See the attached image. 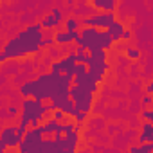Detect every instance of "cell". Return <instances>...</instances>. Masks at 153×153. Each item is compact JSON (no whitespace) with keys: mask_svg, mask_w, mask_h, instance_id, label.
<instances>
[{"mask_svg":"<svg viewBox=\"0 0 153 153\" xmlns=\"http://www.w3.org/2000/svg\"><path fill=\"white\" fill-rule=\"evenodd\" d=\"M76 36H78V31H65V29H61V31H56V34L52 38H54L56 45H70V43H74Z\"/></svg>","mask_w":153,"mask_h":153,"instance_id":"cell-10","label":"cell"},{"mask_svg":"<svg viewBox=\"0 0 153 153\" xmlns=\"http://www.w3.org/2000/svg\"><path fill=\"white\" fill-rule=\"evenodd\" d=\"M42 40H43V29L40 24H31L24 31H20L15 38H11L4 47L2 52L7 59H18L31 56L42 49Z\"/></svg>","mask_w":153,"mask_h":153,"instance_id":"cell-1","label":"cell"},{"mask_svg":"<svg viewBox=\"0 0 153 153\" xmlns=\"http://www.w3.org/2000/svg\"><path fill=\"white\" fill-rule=\"evenodd\" d=\"M49 56H51V59H59V58H61V51L51 45V51H49Z\"/></svg>","mask_w":153,"mask_h":153,"instance_id":"cell-23","label":"cell"},{"mask_svg":"<svg viewBox=\"0 0 153 153\" xmlns=\"http://www.w3.org/2000/svg\"><path fill=\"white\" fill-rule=\"evenodd\" d=\"M22 139H24L22 135H16V126L15 124H9L0 131V140H2L7 148H16Z\"/></svg>","mask_w":153,"mask_h":153,"instance_id":"cell-7","label":"cell"},{"mask_svg":"<svg viewBox=\"0 0 153 153\" xmlns=\"http://www.w3.org/2000/svg\"><path fill=\"white\" fill-rule=\"evenodd\" d=\"M74 43L87 51H92V49L108 51L114 47V40L110 38V34L105 29H96V27H79Z\"/></svg>","mask_w":153,"mask_h":153,"instance_id":"cell-2","label":"cell"},{"mask_svg":"<svg viewBox=\"0 0 153 153\" xmlns=\"http://www.w3.org/2000/svg\"><path fill=\"white\" fill-rule=\"evenodd\" d=\"M151 92H153V85L148 83V85H146V94H151Z\"/></svg>","mask_w":153,"mask_h":153,"instance_id":"cell-28","label":"cell"},{"mask_svg":"<svg viewBox=\"0 0 153 153\" xmlns=\"http://www.w3.org/2000/svg\"><path fill=\"white\" fill-rule=\"evenodd\" d=\"M130 38H131V31H130V29H124V31H123L121 40H130Z\"/></svg>","mask_w":153,"mask_h":153,"instance_id":"cell-27","label":"cell"},{"mask_svg":"<svg viewBox=\"0 0 153 153\" xmlns=\"http://www.w3.org/2000/svg\"><path fill=\"white\" fill-rule=\"evenodd\" d=\"M51 101H40L34 97H24L22 101V114H20V124L25 126H38L43 123V117L47 112H51Z\"/></svg>","mask_w":153,"mask_h":153,"instance_id":"cell-3","label":"cell"},{"mask_svg":"<svg viewBox=\"0 0 153 153\" xmlns=\"http://www.w3.org/2000/svg\"><path fill=\"white\" fill-rule=\"evenodd\" d=\"M51 45H54V38H45V36H43L42 47H51Z\"/></svg>","mask_w":153,"mask_h":153,"instance_id":"cell-25","label":"cell"},{"mask_svg":"<svg viewBox=\"0 0 153 153\" xmlns=\"http://www.w3.org/2000/svg\"><path fill=\"white\" fill-rule=\"evenodd\" d=\"M94 6V9L101 11H115L117 9V0H88Z\"/></svg>","mask_w":153,"mask_h":153,"instance_id":"cell-13","label":"cell"},{"mask_svg":"<svg viewBox=\"0 0 153 153\" xmlns=\"http://www.w3.org/2000/svg\"><path fill=\"white\" fill-rule=\"evenodd\" d=\"M20 94H22L24 97H31V81H27V83H24V85L20 87Z\"/></svg>","mask_w":153,"mask_h":153,"instance_id":"cell-21","label":"cell"},{"mask_svg":"<svg viewBox=\"0 0 153 153\" xmlns=\"http://www.w3.org/2000/svg\"><path fill=\"white\" fill-rule=\"evenodd\" d=\"M61 22H63V13L58 7H54L49 15H45L42 18L40 25H42V29H52V27H59Z\"/></svg>","mask_w":153,"mask_h":153,"instance_id":"cell-9","label":"cell"},{"mask_svg":"<svg viewBox=\"0 0 153 153\" xmlns=\"http://www.w3.org/2000/svg\"><path fill=\"white\" fill-rule=\"evenodd\" d=\"M68 97L72 99L76 110H79V112H85L88 114L92 110V103H94V92H90L88 88L85 87H79V85H76L72 83L70 88H68Z\"/></svg>","mask_w":153,"mask_h":153,"instance_id":"cell-4","label":"cell"},{"mask_svg":"<svg viewBox=\"0 0 153 153\" xmlns=\"http://www.w3.org/2000/svg\"><path fill=\"white\" fill-rule=\"evenodd\" d=\"M140 117H142L144 121H153V112H151V110H149V108L146 106V108H144V110L140 112Z\"/></svg>","mask_w":153,"mask_h":153,"instance_id":"cell-24","label":"cell"},{"mask_svg":"<svg viewBox=\"0 0 153 153\" xmlns=\"http://www.w3.org/2000/svg\"><path fill=\"white\" fill-rule=\"evenodd\" d=\"M65 117H67V115L63 114V110H59V108H54V110H52V119H56V121H59V123H61Z\"/></svg>","mask_w":153,"mask_h":153,"instance_id":"cell-22","label":"cell"},{"mask_svg":"<svg viewBox=\"0 0 153 153\" xmlns=\"http://www.w3.org/2000/svg\"><path fill=\"white\" fill-rule=\"evenodd\" d=\"M151 105V94H146L142 97V106H149Z\"/></svg>","mask_w":153,"mask_h":153,"instance_id":"cell-26","label":"cell"},{"mask_svg":"<svg viewBox=\"0 0 153 153\" xmlns=\"http://www.w3.org/2000/svg\"><path fill=\"white\" fill-rule=\"evenodd\" d=\"M105 31H106V33L110 34V38L114 40V43H115V42H121L123 31H124V24H121V22H119V20L115 18V20H114V22H112V24H110V25H108L106 29H105Z\"/></svg>","mask_w":153,"mask_h":153,"instance_id":"cell-12","label":"cell"},{"mask_svg":"<svg viewBox=\"0 0 153 153\" xmlns=\"http://www.w3.org/2000/svg\"><path fill=\"white\" fill-rule=\"evenodd\" d=\"M81 24H79V18L78 16H68L67 18V24H65V31H79Z\"/></svg>","mask_w":153,"mask_h":153,"instance_id":"cell-17","label":"cell"},{"mask_svg":"<svg viewBox=\"0 0 153 153\" xmlns=\"http://www.w3.org/2000/svg\"><path fill=\"white\" fill-rule=\"evenodd\" d=\"M6 59H7V58H6V56H4V52H2V51H0V63H4V61H6Z\"/></svg>","mask_w":153,"mask_h":153,"instance_id":"cell-30","label":"cell"},{"mask_svg":"<svg viewBox=\"0 0 153 153\" xmlns=\"http://www.w3.org/2000/svg\"><path fill=\"white\" fill-rule=\"evenodd\" d=\"M40 128H42L43 137H52L54 133H61V124H59V121H56V119H52V117L47 119L45 123H42Z\"/></svg>","mask_w":153,"mask_h":153,"instance_id":"cell-11","label":"cell"},{"mask_svg":"<svg viewBox=\"0 0 153 153\" xmlns=\"http://www.w3.org/2000/svg\"><path fill=\"white\" fill-rule=\"evenodd\" d=\"M16 112H18V110H16V108H15V106H11V108H9V114H11V115H15V114H16Z\"/></svg>","mask_w":153,"mask_h":153,"instance_id":"cell-31","label":"cell"},{"mask_svg":"<svg viewBox=\"0 0 153 153\" xmlns=\"http://www.w3.org/2000/svg\"><path fill=\"white\" fill-rule=\"evenodd\" d=\"M72 83L79 85V87H85V88H88V90L94 92V94L99 90V83L96 81L94 76L88 74V72H83V74H79V76H72Z\"/></svg>","mask_w":153,"mask_h":153,"instance_id":"cell-8","label":"cell"},{"mask_svg":"<svg viewBox=\"0 0 153 153\" xmlns=\"http://www.w3.org/2000/svg\"><path fill=\"white\" fill-rule=\"evenodd\" d=\"M6 149H7V146H6V144H4L2 140H0V153H4Z\"/></svg>","mask_w":153,"mask_h":153,"instance_id":"cell-29","label":"cell"},{"mask_svg":"<svg viewBox=\"0 0 153 153\" xmlns=\"http://www.w3.org/2000/svg\"><path fill=\"white\" fill-rule=\"evenodd\" d=\"M115 20V11H101L94 13L90 16H83L79 20L81 27H96V29H106Z\"/></svg>","mask_w":153,"mask_h":153,"instance_id":"cell-5","label":"cell"},{"mask_svg":"<svg viewBox=\"0 0 153 153\" xmlns=\"http://www.w3.org/2000/svg\"><path fill=\"white\" fill-rule=\"evenodd\" d=\"M153 151V142H140L137 146V153H151Z\"/></svg>","mask_w":153,"mask_h":153,"instance_id":"cell-18","label":"cell"},{"mask_svg":"<svg viewBox=\"0 0 153 153\" xmlns=\"http://www.w3.org/2000/svg\"><path fill=\"white\" fill-rule=\"evenodd\" d=\"M58 108L59 110H63V114L67 115V117H72L74 115V112H76V106H74V103H72V99L70 97H67L65 101H61L59 105H58ZM54 110V108H52Z\"/></svg>","mask_w":153,"mask_h":153,"instance_id":"cell-16","label":"cell"},{"mask_svg":"<svg viewBox=\"0 0 153 153\" xmlns=\"http://www.w3.org/2000/svg\"><path fill=\"white\" fill-rule=\"evenodd\" d=\"M85 65H87V72L94 76L97 83H101V81H103L106 70L110 68V65L106 63V59H96V58H92L90 54H88V59H87V63H85Z\"/></svg>","mask_w":153,"mask_h":153,"instance_id":"cell-6","label":"cell"},{"mask_svg":"<svg viewBox=\"0 0 153 153\" xmlns=\"http://www.w3.org/2000/svg\"><path fill=\"white\" fill-rule=\"evenodd\" d=\"M74 13H76V15H81V18H83V16L94 15L96 9H94V6L88 2V0H79V2H78V7L74 9Z\"/></svg>","mask_w":153,"mask_h":153,"instance_id":"cell-14","label":"cell"},{"mask_svg":"<svg viewBox=\"0 0 153 153\" xmlns=\"http://www.w3.org/2000/svg\"><path fill=\"white\" fill-rule=\"evenodd\" d=\"M124 54H126V58H130V59H139V58H140L139 49H133V47H128V49L124 51Z\"/></svg>","mask_w":153,"mask_h":153,"instance_id":"cell-20","label":"cell"},{"mask_svg":"<svg viewBox=\"0 0 153 153\" xmlns=\"http://www.w3.org/2000/svg\"><path fill=\"white\" fill-rule=\"evenodd\" d=\"M140 142H153V124H151V121H146L142 124V131L139 135V144Z\"/></svg>","mask_w":153,"mask_h":153,"instance_id":"cell-15","label":"cell"},{"mask_svg":"<svg viewBox=\"0 0 153 153\" xmlns=\"http://www.w3.org/2000/svg\"><path fill=\"white\" fill-rule=\"evenodd\" d=\"M72 119L76 121V124H83V123L87 121V114H85V112H79V110H76L74 115H72Z\"/></svg>","mask_w":153,"mask_h":153,"instance_id":"cell-19","label":"cell"},{"mask_svg":"<svg viewBox=\"0 0 153 153\" xmlns=\"http://www.w3.org/2000/svg\"><path fill=\"white\" fill-rule=\"evenodd\" d=\"M0 2H4V0H0Z\"/></svg>","mask_w":153,"mask_h":153,"instance_id":"cell-32","label":"cell"}]
</instances>
